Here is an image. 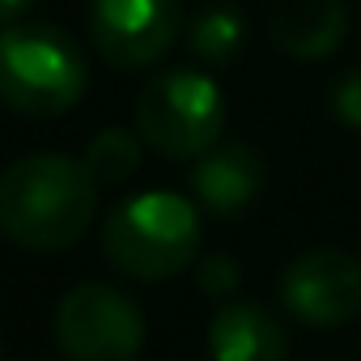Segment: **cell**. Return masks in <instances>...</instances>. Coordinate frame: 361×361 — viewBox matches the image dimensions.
Returning <instances> with one entry per match:
<instances>
[{
  "mask_svg": "<svg viewBox=\"0 0 361 361\" xmlns=\"http://www.w3.org/2000/svg\"><path fill=\"white\" fill-rule=\"evenodd\" d=\"M98 209V178L64 153H35L0 174V234L26 251L73 247Z\"/></svg>",
  "mask_w": 361,
  "mask_h": 361,
  "instance_id": "cell-1",
  "label": "cell"
},
{
  "mask_svg": "<svg viewBox=\"0 0 361 361\" xmlns=\"http://www.w3.org/2000/svg\"><path fill=\"white\" fill-rule=\"evenodd\" d=\"M102 251L136 281L178 276L200 251V213L178 192H140L106 217Z\"/></svg>",
  "mask_w": 361,
  "mask_h": 361,
  "instance_id": "cell-2",
  "label": "cell"
},
{
  "mask_svg": "<svg viewBox=\"0 0 361 361\" xmlns=\"http://www.w3.org/2000/svg\"><path fill=\"white\" fill-rule=\"evenodd\" d=\"M85 56L56 26H9L0 35V98L22 115H64L85 94Z\"/></svg>",
  "mask_w": 361,
  "mask_h": 361,
  "instance_id": "cell-3",
  "label": "cell"
},
{
  "mask_svg": "<svg viewBox=\"0 0 361 361\" xmlns=\"http://www.w3.org/2000/svg\"><path fill=\"white\" fill-rule=\"evenodd\" d=\"M136 128L170 161L204 157L226 128V98L221 85L192 68H170L145 81L136 98Z\"/></svg>",
  "mask_w": 361,
  "mask_h": 361,
  "instance_id": "cell-4",
  "label": "cell"
},
{
  "mask_svg": "<svg viewBox=\"0 0 361 361\" xmlns=\"http://www.w3.org/2000/svg\"><path fill=\"white\" fill-rule=\"evenodd\" d=\"M56 344L68 361H136L145 348V314L119 289L85 281L56 306Z\"/></svg>",
  "mask_w": 361,
  "mask_h": 361,
  "instance_id": "cell-5",
  "label": "cell"
},
{
  "mask_svg": "<svg viewBox=\"0 0 361 361\" xmlns=\"http://www.w3.org/2000/svg\"><path fill=\"white\" fill-rule=\"evenodd\" d=\"M183 26L178 0H94L90 39L98 56L115 68H149L157 64Z\"/></svg>",
  "mask_w": 361,
  "mask_h": 361,
  "instance_id": "cell-6",
  "label": "cell"
},
{
  "mask_svg": "<svg viewBox=\"0 0 361 361\" xmlns=\"http://www.w3.org/2000/svg\"><path fill=\"white\" fill-rule=\"evenodd\" d=\"M281 302L310 327H336L361 314V259L340 247L298 255L281 276Z\"/></svg>",
  "mask_w": 361,
  "mask_h": 361,
  "instance_id": "cell-7",
  "label": "cell"
},
{
  "mask_svg": "<svg viewBox=\"0 0 361 361\" xmlns=\"http://www.w3.org/2000/svg\"><path fill=\"white\" fill-rule=\"evenodd\" d=\"M264 192V161L247 145H213L196 157L192 170V196L213 217H238Z\"/></svg>",
  "mask_w": 361,
  "mask_h": 361,
  "instance_id": "cell-8",
  "label": "cell"
},
{
  "mask_svg": "<svg viewBox=\"0 0 361 361\" xmlns=\"http://www.w3.org/2000/svg\"><path fill=\"white\" fill-rule=\"evenodd\" d=\"M348 35L344 0H268V39L293 60H323Z\"/></svg>",
  "mask_w": 361,
  "mask_h": 361,
  "instance_id": "cell-9",
  "label": "cell"
},
{
  "mask_svg": "<svg viewBox=\"0 0 361 361\" xmlns=\"http://www.w3.org/2000/svg\"><path fill=\"white\" fill-rule=\"evenodd\" d=\"M213 361H285L289 336L285 323L259 302H230L209 323Z\"/></svg>",
  "mask_w": 361,
  "mask_h": 361,
  "instance_id": "cell-10",
  "label": "cell"
},
{
  "mask_svg": "<svg viewBox=\"0 0 361 361\" xmlns=\"http://www.w3.org/2000/svg\"><path fill=\"white\" fill-rule=\"evenodd\" d=\"M192 56L204 60V64H230L238 60L243 43H247V22L238 9L230 5H217V9H204L192 26Z\"/></svg>",
  "mask_w": 361,
  "mask_h": 361,
  "instance_id": "cell-11",
  "label": "cell"
},
{
  "mask_svg": "<svg viewBox=\"0 0 361 361\" xmlns=\"http://www.w3.org/2000/svg\"><path fill=\"white\" fill-rule=\"evenodd\" d=\"M85 166H90V174L98 183L119 188L140 170V140L128 128H102L85 149Z\"/></svg>",
  "mask_w": 361,
  "mask_h": 361,
  "instance_id": "cell-12",
  "label": "cell"
},
{
  "mask_svg": "<svg viewBox=\"0 0 361 361\" xmlns=\"http://www.w3.org/2000/svg\"><path fill=\"white\" fill-rule=\"evenodd\" d=\"M238 281H243V268H238V259L226 255V251H213V255H204V259L196 264V285H200L209 298H230V293L238 289Z\"/></svg>",
  "mask_w": 361,
  "mask_h": 361,
  "instance_id": "cell-13",
  "label": "cell"
},
{
  "mask_svg": "<svg viewBox=\"0 0 361 361\" xmlns=\"http://www.w3.org/2000/svg\"><path fill=\"white\" fill-rule=\"evenodd\" d=\"M327 106L344 128H361V68H348L331 81Z\"/></svg>",
  "mask_w": 361,
  "mask_h": 361,
  "instance_id": "cell-14",
  "label": "cell"
},
{
  "mask_svg": "<svg viewBox=\"0 0 361 361\" xmlns=\"http://www.w3.org/2000/svg\"><path fill=\"white\" fill-rule=\"evenodd\" d=\"M35 0H0V22H18Z\"/></svg>",
  "mask_w": 361,
  "mask_h": 361,
  "instance_id": "cell-15",
  "label": "cell"
}]
</instances>
